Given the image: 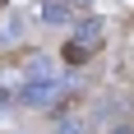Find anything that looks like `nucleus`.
Wrapping results in <instances>:
<instances>
[{
  "label": "nucleus",
  "mask_w": 134,
  "mask_h": 134,
  "mask_svg": "<svg viewBox=\"0 0 134 134\" xmlns=\"http://www.w3.org/2000/svg\"><path fill=\"white\" fill-rule=\"evenodd\" d=\"M69 88L65 74H51V79H28L19 93H14V102H23V107H55V97Z\"/></svg>",
  "instance_id": "nucleus-1"
},
{
  "label": "nucleus",
  "mask_w": 134,
  "mask_h": 134,
  "mask_svg": "<svg viewBox=\"0 0 134 134\" xmlns=\"http://www.w3.org/2000/svg\"><path fill=\"white\" fill-rule=\"evenodd\" d=\"M102 37H107V23L102 19H79L74 23V46H83V51L102 46Z\"/></svg>",
  "instance_id": "nucleus-2"
},
{
  "label": "nucleus",
  "mask_w": 134,
  "mask_h": 134,
  "mask_svg": "<svg viewBox=\"0 0 134 134\" xmlns=\"http://www.w3.org/2000/svg\"><path fill=\"white\" fill-rule=\"evenodd\" d=\"M74 5L69 0H42V23L46 28H65V23H74Z\"/></svg>",
  "instance_id": "nucleus-3"
},
{
  "label": "nucleus",
  "mask_w": 134,
  "mask_h": 134,
  "mask_svg": "<svg viewBox=\"0 0 134 134\" xmlns=\"http://www.w3.org/2000/svg\"><path fill=\"white\" fill-rule=\"evenodd\" d=\"M51 74H55V65L46 55H32V60H28V79H51Z\"/></svg>",
  "instance_id": "nucleus-4"
},
{
  "label": "nucleus",
  "mask_w": 134,
  "mask_h": 134,
  "mask_svg": "<svg viewBox=\"0 0 134 134\" xmlns=\"http://www.w3.org/2000/svg\"><path fill=\"white\" fill-rule=\"evenodd\" d=\"M23 37V19H19V14H9V23L0 28V42H19Z\"/></svg>",
  "instance_id": "nucleus-5"
},
{
  "label": "nucleus",
  "mask_w": 134,
  "mask_h": 134,
  "mask_svg": "<svg viewBox=\"0 0 134 134\" xmlns=\"http://www.w3.org/2000/svg\"><path fill=\"white\" fill-rule=\"evenodd\" d=\"M55 134H83V120H74V116H60V120H55Z\"/></svg>",
  "instance_id": "nucleus-6"
},
{
  "label": "nucleus",
  "mask_w": 134,
  "mask_h": 134,
  "mask_svg": "<svg viewBox=\"0 0 134 134\" xmlns=\"http://www.w3.org/2000/svg\"><path fill=\"white\" fill-rule=\"evenodd\" d=\"M111 134H134V125H111Z\"/></svg>",
  "instance_id": "nucleus-7"
}]
</instances>
